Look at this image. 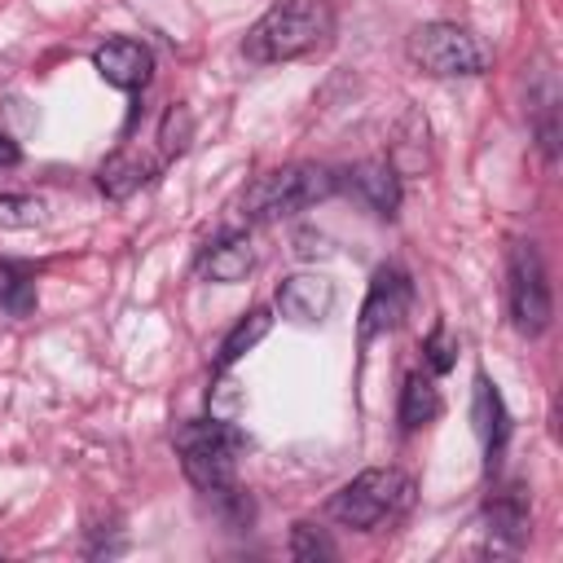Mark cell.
Masks as SVG:
<instances>
[{"instance_id":"6da1fadb","label":"cell","mask_w":563,"mask_h":563,"mask_svg":"<svg viewBox=\"0 0 563 563\" xmlns=\"http://www.w3.org/2000/svg\"><path fill=\"white\" fill-rule=\"evenodd\" d=\"M330 35H334L330 0H282L246 31L242 53L255 66H277V62H295L325 48Z\"/></svg>"},{"instance_id":"7a4b0ae2","label":"cell","mask_w":563,"mask_h":563,"mask_svg":"<svg viewBox=\"0 0 563 563\" xmlns=\"http://www.w3.org/2000/svg\"><path fill=\"white\" fill-rule=\"evenodd\" d=\"M334 189H339V172H330L321 163L273 167L242 194V216L246 220H282V216H295V211L325 202Z\"/></svg>"},{"instance_id":"3957f363","label":"cell","mask_w":563,"mask_h":563,"mask_svg":"<svg viewBox=\"0 0 563 563\" xmlns=\"http://www.w3.org/2000/svg\"><path fill=\"white\" fill-rule=\"evenodd\" d=\"M413 501V479L396 466H369L356 479H347L334 497H330V519L356 532H369L387 519H396L405 506Z\"/></svg>"},{"instance_id":"277c9868","label":"cell","mask_w":563,"mask_h":563,"mask_svg":"<svg viewBox=\"0 0 563 563\" xmlns=\"http://www.w3.org/2000/svg\"><path fill=\"white\" fill-rule=\"evenodd\" d=\"M176 449H180V466H185V479L194 488H220V484H233L238 479V457L246 449V435L233 427V422H185L176 431Z\"/></svg>"},{"instance_id":"5b68a950","label":"cell","mask_w":563,"mask_h":563,"mask_svg":"<svg viewBox=\"0 0 563 563\" xmlns=\"http://www.w3.org/2000/svg\"><path fill=\"white\" fill-rule=\"evenodd\" d=\"M409 62L435 79H462V75H484L488 70V48L457 22H422L409 31L405 44Z\"/></svg>"},{"instance_id":"8992f818","label":"cell","mask_w":563,"mask_h":563,"mask_svg":"<svg viewBox=\"0 0 563 563\" xmlns=\"http://www.w3.org/2000/svg\"><path fill=\"white\" fill-rule=\"evenodd\" d=\"M506 290H510V317H515V330L537 339L550 330V317H554V299H550V273H545V260L537 251V242H510V255H506Z\"/></svg>"},{"instance_id":"52a82bcc","label":"cell","mask_w":563,"mask_h":563,"mask_svg":"<svg viewBox=\"0 0 563 563\" xmlns=\"http://www.w3.org/2000/svg\"><path fill=\"white\" fill-rule=\"evenodd\" d=\"M409 299H413L409 273H405V268H396V264L378 268V273H374V282H369V290H365L361 321H356L361 343H369V339H378V334H391V330L405 321Z\"/></svg>"},{"instance_id":"ba28073f","label":"cell","mask_w":563,"mask_h":563,"mask_svg":"<svg viewBox=\"0 0 563 563\" xmlns=\"http://www.w3.org/2000/svg\"><path fill=\"white\" fill-rule=\"evenodd\" d=\"M339 189H347L365 211H374L383 220H391L400 207V176L383 158H365V163H352L347 172H339Z\"/></svg>"},{"instance_id":"9c48e42d","label":"cell","mask_w":563,"mask_h":563,"mask_svg":"<svg viewBox=\"0 0 563 563\" xmlns=\"http://www.w3.org/2000/svg\"><path fill=\"white\" fill-rule=\"evenodd\" d=\"M532 532V510L523 488H506L484 506V550L488 554H515Z\"/></svg>"},{"instance_id":"30bf717a","label":"cell","mask_w":563,"mask_h":563,"mask_svg":"<svg viewBox=\"0 0 563 563\" xmlns=\"http://www.w3.org/2000/svg\"><path fill=\"white\" fill-rule=\"evenodd\" d=\"M277 308L295 325H321L334 308V282L321 273H295L277 286Z\"/></svg>"},{"instance_id":"8fae6325","label":"cell","mask_w":563,"mask_h":563,"mask_svg":"<svg viewBox=\"0 0 563 563\" xmlns=\"http://www.w3.org/2000/svg\"><path fill=\"white\" fill-rule=\"evenodd\" d=\"M92 66L97 75L110 84V88H123V92H136L150 84V70H154V57L141 40H106L97 53H92Z\"/></svg>"},{"instance_id":"7c38bea8","label":"cell","mask_w":563,"mask_h":563,"mask_svg":"<svg viewBox=\"0 0 563 563\" xmlns=\"http://www.w3.org/2000/svg\"><path fill=\"white\" fill-rule=\"evenodd\" d=\"M154 172H158V163H154L150 154H141V150H119V154H110V158L101 163L97 185H101L106 198H128V194H136L141 185H150Z\"/></svg>"},{"instance_id":"4fadbf2b","label":"cell","mask_w":563,"mask_h":563,"mask_svg":"<svg viewBox=\"0 0 563 563\" xmlns=\"http://www.w3.org/2000/svg\"><path fill=\"white\" fill-rule=\"evenodd\" d=\"M255 268V246H251V238L246 233H229V238H220L216 246H207V255L198 260V273L207 277V282H242L246 273Z\"/></svg>"},{"instance_id":"5bb4252c","label":"cell","mask_w":563,"mask_h":563,"mask_svg":"<svg viewBox=\"0 0 563 563\" xmlns=\"http://www.w3.org/2000/svg\"><path fill=\"white\" fill-rule=\"evenodd\" d=\"M475 431H479V440H484V453H488V466L497 462V453L506 449V435H510V418H506V405H501V396H497V387L479 374L475 378Z\"/></svg>"},{"instance_id":"9a60e30c","label":"cell","mask_w":563,"mask_h":563,"mask_svg":"<svg viewBox=\"0 0 563 563\" xmlns=\"http://www.w3.org/2000/svg\"><path fill=\"white\" fill-rule=\"evenodd\" d=\"M273 330V317H268V308H251L229 334H224V343H220V352H216V369H229L233 361H242L264 334Z\"/></svg>"},{"instance_id":"2e32d148","label":"cell","mask_w":563,"mask_h":563,"mask_svg":"<svg viewBox=\"0 0 563 563\" xmlns=\"http://www.w3.org/2000/svg\"><path fill=\"white\" fill-rule=\"evenodd\" d=\"M440 413V391L427 374H409L405 387H400V427L405 431H418L427 427L431 418Z\"/></svg>"},{"instance_id":"e0dca14e","label":"cell","mask_w":563,"mask_h":563,"mask_svg":"<svg viewBox=\"0 0 563 563\" xmlns=\"http://www.w3.org/2000/svg\"><path fill=\"white\" fill-rule=\"evenodd\" d=\"M0 308L9 317H31L35 312V277L13 260H0Z\"/></svg>"},{"instance_id":"ac0fdd59","label":"cell","mask_w":563,"mask_h":563,"mask_svg":"<svg viewBox=\"0 0 563 563\" xmlns=\"http://www.w3.org/2000/svg\"><path fill=\"white\" fill-rule=\"evenodd\" d=\"M207 501H211V510L220 515L224 528H246L255 519V501L238 488V479L233 484H220V488H207Z\"/></svg>"},{"instance_id":"d6986e66","label":"cell","mask_w":563,"mask_h":563,"mask_svg":"<svg viewBox=\"0 0 563 563\" xmlns=\"http://www.w3.org/2000/svg\"><path fill=\"white\" fill-rule=\"evenodd\" d=\"M339 550H334V541L321 532V528H312V523H295L290 528V559H299V563H317V559H334Z\"/></svg>"},{"instance_id":"ffe728a7","label":"cell","mask_w":563,"mask_h":563,"mask_svg":"<svg viewBox=\"0 0 563 563\" xmlns=\"http://www.w3.org/2000/svg\"><path fill=\"white\" fill-rule=\"evenodd\" d=\"M44 220V202L31 194H0V229H35Z\"/></svg>"},{"instance_id":"44dd1931","label":"cell","mask_w":563,"mask_h":563,"mask_svg":"<svg viewBox=\"0 0 563 563\" xmlns=\"http://www.w3.org/2000/svg\"><path fill=\"white\" fill-rule=\"evenodd\" d=\"M537 145L545 154V163L559 158V92L545 88V97L537 101Z\"/></svg>"},{"instance_id":"7402d4cb","label":"cell","mask_w":563,"mask_h":563,"mask_svg":"<svg viewBox=\"0 0 563 563\" xmlns=\"http://www.w3.org/2000/svg\"><path fill=\"white\" fill-rule=\"evenodd\" d=\"M189 136H194V119H189V110H185V106H167V114H163V128H158L163 154H167V158L185 154Z\"/></svg>"},{"instance_id":"603a6c76","label":"cell","mask_w":563,"mask_h":563,"mask_svg":"<svg viewBox=\"0 0 563 563\" xmlns=\"http://www.w3.org/2000/svg\"><path fill=\"white\" fill-rule=\"evenodd\" d=\"M422 352H427V365H431V374H444V369L453 365V352H457V343H453V334H449L444 325H435V330L427 334Z\"/></svg>"},{"instance_id":"cb8c5ba5","label":"cell","mask_w":563,"mask_h":563,"mask_svg":"<svg viewBox=\"0 0 563 563\" xmlns=\"http://www.w3.org/2000/svg\"><path fill=\"white\" fill-rule=\"evenodd\" d=\"M22 163V150H18V141L9 136V132H0V167H18Z\"/></svg>"}]
</instances>
